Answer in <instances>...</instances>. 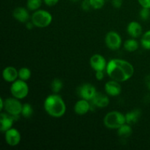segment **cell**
Listing matches in <instances>:
<instances>
[{"instance_id":"6da1fadb","label":"cell","mask_w":150,"mask_h":150,"mask_svg":"<svg viewBox=\"0 0 150 150\" xmlns=\"http://www.w3.org/2000/svg\"><path fill=\"white\" fill-rule=\"evenodd\" d=\"M106 73L112 80L124 82L133 76L134 67L125 60L113 59L107 64Z\"/></svg>"},{"instance_id":"7a4b0ae2","label":"cell","mask_w":150,"mask_h":150,"mask_svg":"<svg viewBox=\"0 0 150 150\" xmlns=\"http://www.w3.org/2000/svg\"><path fill=\"white\" fill-rule=\"evenodd\" d=\"M45 111L54 118L62 117L66 112V105L64 100L57 95H51L44 102Z\"/></svg>"},{"instance_id":"3957f363","label":"cell","mask_w":150,"mask_h":150,"mask_svg":"<svg viewBox=\"0 0 150 150\" xmlns=\"http://www.w3.org/2000/svg\"><path fill=\"white\" fill-rule=\"evenodd\" d=\"M126 123L125 115L119 111H111L104 117L103 124L108 129H117Z\"/></svg>"},{"instance_id":"277c9868","label":"cell","mask_w":150,"mask_h":150,"mask_svg":"<svg viewBox=\"0 0 150 150\" xmlns=\"http://www.w3.org/2000/svg\"><path fill=\"white\" fill-rule=\"evenodd\" d=\"M32 21L37 27L45 28L51 24L52 21V16L45 10H35L32 16Z\"/></svg>"},{"instance_id":"5b68a950","label":"cell","mask_w":150,"mask_h":150,"mask_svg":"<svg viewBox=\"0 0 150 150\" xmlns=\"http://www.w3.org/2000/svg\"><path fill=\"white\" fill-rule=\"evenodd\" d=\"M12 95L17 99L21 100L26 98L29 94V86L23 80H16L13 82L10 87Z\"/></svg>"},{"instance_id":"8992f818","label":"cell","mask_w":150,"mask_h":150,"mask_svg":"<svg viewBox=\"0 0 150 150\" xmlns=\"http://www.w3.org/2000/svg\"><path fill=\"white\" fill-rule=\"evenodd\" d=\"M23 105L17 98H7L4 101V109L7 114L14 117H17L21 114Z\"/></svg>"},{"instance_id":"52a82bcc","label":"cell","mask_w":150,"mask_h":150,"mask_svg":"<svg viewBox=\"0 0 150 150\" xmlns=\"http://www.w3.org/2000/svg\"><path fill=\"white\" fill-rule=\"evenodd\" d=\"M105 44L109 49L112 51L120 49L122 45V38L117 32L111 31L108 32L105 38Z\"/></svg>"},{"instance_id":"ba28073f","label":"cell","mask_w":150,"mask_h":150,"mask_svg":"<svg viewBox=\"0 0 150 150\" xmlns=\"http://www.w3.org/2000/svg\"><path fill=\"white\" fill-rule=\"evenodd\" d=\"M79 96L82 99L86 100L88 101H91L96 95V89L95 86H92L90 83H84L79 88Z\"/></svg>"},{"instance_id":"9c48e42d","label":"cell","mask_w":150,"mask_h":150,"mask_svg":"<svg viewBox=\"0 0 150 150\" xmlns=\"http://www.w3.org/2000/svg\"><path fill=\"white\" fill-rule=\"evenodd\" d=\"M107 64L105 59L100 54H94L90 59V65L95 72L106 70Z\"/></svg>"},{"instance_id":"30bf717a","label":"cell","mask_w":150,"mask_h":150,"mask_svg":"<svg viewBox=\"0 0 150 150\" xmlns=\"http://www.w3.org/2000/svg\"><path fill=\"white\" fill-rule=\"evenodd\" d=\"M5 141L10 146H16L21 142V134L18 130L10 128L5 132Z\"/></svg>"},{"instance_id":"8fae6325","label":"cell","mask_w":150,"mask_h":150,"mask_svg":"<svg viewBox=\"0 0 150 150\" xmlns=\"http://www.w3.org/2000/svg\"><path fill=\"white\" fill-rule=\"evenodd\" d=\"M105 90L108 95L115 97L120 95L122 92V87L121 85L120 84V82L111 80L106 82L105 84Z\"/></svg>"},{"instance_id":"7c38bea8","label":"cell","mask_w":150,"mask_h":150,"mask_svg":"<svg viewBox=\"0 0 150 150\" xmlns=\"http://www.w3.org/2000/svg\"><path fill=\"white\" fill-rule=\"evenodd\" d=\"M13 122H14L13 116L1 113V115H0V123H1L0 130L3 133V132H6L9 129L12 128Z\"/></svg>"},{"instance_id":"4fadbf2b","label":"cell","mask_w":150,"mask_h":150,"mask_svg":"<svg viewBox=\"0 0 150 150\" xmlns=\"http://www.w3.org/2000/svg\"><path fill=\"white\" fill-rule=\"evenodd\" d=\"M92 105L98 108H105L109 104V98L102 93L97 92L95 96L92 100Z\"/></svg>"},{"instance_id":"5bb4252c","label":"cell","mask_w":150,"mask_h":150,"mask_svg":"<svg viewBox=\"0 0 150 150\" xmlns=\"http://www.w3.org/2000/svg\"><path fill=\"white\" fill-rule=\"evenodd\" d=\"M13 16L17 21H18L21 23H26L29 21V12L24 7H16L13 10Z\"/></svg>"},{"instance_id":"9a60e30c","label":"cell","mask_w":150,"mask_h":150,"mask_svg":"<svg viewBox=\"0 0 150 150\" xmlns=\"http://www.w3.org/2000/svg\"><path fill=\"white\" fill-rule=\"evenodd\" d=\"M127 32L133 38H138L142 35V25L136 21H131L127 27Z\"/></svg>"},{"instance_id":"2e32d148","label":"cell","mask_w":150,"mask_h":150,"mask_svg":"<svg viewBox=\"0 0 150 150\" xmlns=\"http://www.w3.org/2000/svg\"><path fill=\"white\" fill-rule=\"evenodd\" d=\"M2 76L5 81L13 83L17 79L18 76V72L15 67L10 66L4 69L2 72Z\"/></svg>"},{"instance_id":"e0dca14e","label":"cell","mask_w":150,"mask_h":150,"mask_svg":"<svg viewBox=\"0 0 150 150\" xmlns=\"http://www.w3.org/2000/svg\"><path fill=\"white\" fill-rule=\"evenodd\" d=\"M91 108V105L88 100L81 99L78 101L74 106V111L79 115H84Z\"/></svg>"},{"instance_id":"ac0fdd59","label":"cell","mask_w":150,"mask_h":150,"mask_svg":"<svg viewBox=\"0 0 150 150\" xmlns=\"http://www.w3.org/2000/svg\"><path fill=\"white\" fill-rule=\"evenodd\" d=\"M141 116H142V111L138 109V108L133 110V111H130L125 114L126 123L130 125L136 124L139 120Z\"/></svg>"},{"instance_id":"d6986e66","label":"cell","mask_w":150,"mask_h":150,"mask_svg":"<svg viewBox=\"0 0 150 150\" xmlns=\"http://www.w3.org/2000/svg\"><path fill=\"white\" fill-rule=\"evenodd\" d=\"M132 133H133V130H132L131 127L130 126V125L127 124V123L124 124L118 129V135L122 139H127V138L130 137Z\"/></svg>"},{"instance_id":"ffe728a7","label":"cell","mask_w":150,"mask_h":150,"mask_svg":"<svg viewBox=\"0 0 150 150\" xmlns=\"http://www.w3.org/2000/svg\"><path fill=\"white\" fill-rule=\"evenodd\" d=\"M139 43L134 39H129L125 42L124 48L126 51L129 52H134L139 48Z\"/></svg>"},{"instance_id":"44dd1931","label":"cell","mask_w":150,"mask_h":150,"mask_svg":"<svg viewBox=\"0 0 150 150\" xmlns=\"http://www.w3.org/2000/svg\"><path fill=\"white\" fill-rule=\"evenodd\" d=\"M42 0H27V9L32 11L38 10L42 5Z\"/></svg>"},{"instance_id":"7402d4cb","label":"cell","mask_w":150,"mask_h":150,"mask_svg":"<svg viewBox=\"0 0 150 150\" xmlns=\"http://www.w3.org/2000/svg\"><path fill=\"white\" fill-rule=\"evenodd\" d=\"M141 43L144 49L150 50V30L146 32L142 35Z\"/></svg>"},{"instance_id":"603a6c76","label":"cell","mask_w":150,"mask_h":150,"mask_svg":"<svg viewBox=\"0 0 150 150\" xmlns=\"http://www.w3.org/2000/svg\"><path fill=\"white\" fill-rule=\"evenodd\" d=\"M19 79L23 81H27L31 77V71L27 67H22L18 70Z\"/></svg>"},{"instance_id":"cb8c5ba5","label":"cell","mask_w":150,"mask_h":150,"mask_svg":"<svg viewBox=\"0 0 150 150\" xmlns=\"http://www.w3.org/2000/svg\"><path fill=\"white\" fill-rule=\"evenodd\" d=\"M21 114L25 118H29L33 114V108L32 105L29 103H25L23 105V108H22Z\"/></svg>"},{"instance_id":"d4e9b609","label":"cell","mask_w":150,"mask_h":150,"mask_svg":"<svg viewBox=\"0 0 150 150\" xmlns=\"http://www.w3.org/2000/svg\"><path fill=\"white\" fill-rule=\"evenodd\" d=\"M51 90L54 93H58L61 91L63 87V83L60 79H55L52 82H51Z\"/></svg>"},{"instance_id":"484cf974","label":"cell","mask_w":150,"mask_h":150,"mask_svg":"<svg viewBox=\"0 0 150 150\" xmlns=\"http://www.w3.org/2000/svg\"><path fill=\"white\" fill-rule=\"evenodd\" d=\"M89 1H90V4L92 8L95 9V10H99L103 7L105 0H89Z\"/></svg>"},{"instance_id":"4316f807","label":"cell","mask_w":150,"mask_h":150,"mask_svg":"<svg viewBox=\"0 0 150 150\" xmlns=\"http://www.w3.org/2000/svg\"><path fill=\"white\" fill-rule=\"evenodd\" d=\"M139 15H140V18L142 20L147 21L150 17V9L142 7V9L139 12Z\"/></svg>"},{"instance_id":"83f0119b","label":"cell","mask_w":150,"mask_h":150,"mask_svg":"<svg viewBox=\"0 0 150 150\" xmlns=\"http://www.w3.org/2000/svg\"><path fill=\"white\" fill-rule=\"evenodd\" d=\"M81 7L84 11H89V10H90V9L92 8V5L90 4V1L89 0H83L82 1Z\"/></svg>"},{"instance_id":"f1b7e54d","label":"cell","mask_w":150,"mask_h":150,"mask_svg":"<svg viewBox=\"0 0 150 150\" xmlns=\"http://www.w3.org/2000/svg\"><path fill=\"white\" fill-rule=\"evenodd\" d=\"M138 1L142 7L150 9V0H138Z\"/></svg>"},{"instance_id":"f546056e","label":"cell","mask_w":150,"mask_h":150,"mask_svg":"<svg viewBox=\"0 0 150 150\" xmlns=\"http://www.w3.org/2000/svg\"><path fill=\"white\" fill-rule=\"evenodd\" d=\"M111 1L115 8H120L122 5V0H111Z\"/></svg>"},{"instance_id":"4dcf8cb0","label":"cell","mask_w":150,"mask_h":150,"mask_svg":"<svg viewBox=\"0 0 150 150\" xmlns=\"http://www.w3.org/2000/svg\"><path fill=\"white\" fill-rule=\"evenodd\" d=\"M43 1L46 5L51 7V6H54L55 4H57L59 0H43Z\"/></svg>"},{"instance_id":"1f68e13d","label":"cell","mask_w":150,"mask_h":150,"mask_svg":"<svg viewBox=\"0 0 150 150\" xmlns=\"http://www.w3.org/2000/svg\"><path fill=\"white\" fill-rule=\"evenodd\" d=\"M95 77H96L97 80L102 81L104 79L103 71H97L96 74H95Z\"/></svg>"},{"instance_id":"d6a6232c","label":"cell","mask_w":150,"mask_h":150,"mask_svg":"<svg viewBox=\"0 0 150 150\" xmlns=\"http://www.w3.org/2000/svg\"><path fill=\"white\" fill-rule=\"evenodd\" d=\"M145 83H146V86H147L148 89L150 90V74L147 75L145 78Z\"/></svg>"},{"instance_id":"836d02e7","label":"cell","mask_w":150,"mask_h":150,"mask_svg":"<svg viewBox=\"0 0 150 150\" xmlns=\"http://www.w3.org/2000/svg\"><path fill=\"white\" fill-rule=\"evenodd\" d=\"M34 23H32V21H27L26 23V26L28 29H32L34 27Z\"/></svg>"},{"instance_id":"e575fe53","label":"cell","mask_w":150,"mask_h":150,"mask_svg":"<svg viewBox=\"0 0 150 150\" xmlns=\"http://www.w3.org/2000/svg\"><path fill=\"white\" fill-rule=\"evenodd\" d=\"M4 108V100H3L2 98H0V110H2L3 108Z\"/></svg>"},{"instance_id":"d590c367","label":"cell","mask_w":150,"mask_h":150,"mask_svg":"<svg viewBox=\"0 0 150 150\" xmlns=\"http://www.w3.org/2000/svg\"><path fill=\"white\" fill-rule=\"evenodd\" d=\"M72 1H79V0H71Z\"/></svg>"}]
</instances>
